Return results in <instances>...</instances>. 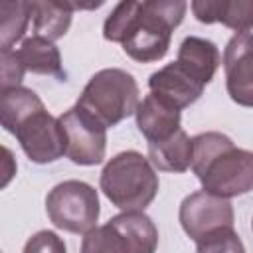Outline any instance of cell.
Wrapping results in <instances>:
<instances>
[{
    "instance_id": "20",
    "label": "cell",
    "mask_w": 253,
    "mask_h": 253,
    "mask_svg": "<svg viewBox=\"0 0 253 253\" xmlns=\"http://www.w3.org/2000/svg\"><path fill=\"white\" fill-rule=\"evenodd\" d=\"M24 73H26V69H24L16 49L0 51V87L2 89L20 87Z\"/></svg>"
},
{
    "instance_id": "5",
    "label": "cell",
    "mask_w": 253,
    "mask_h": 253,
    "mask_svg": "<svg viewBox=\"0 0 253 253\" xmlns=\"http://www.w3.org/2000/svg\"><path fill=\"white\" fill-rule=\"evenodd\" d=\"M138 95V83L130 73L119 67H107L87 81L75 105L109 128L136 113L140 105Z\"/></svg>"
},
{
    "instance_id": "16",
    "label": "cell",
    "mask_w": 253,
    "mask_h": 253,
    "mask_svg": "<svg viewBox=\"0 0 253 253\" xmlns=\"http://www.w3.org/2000/svg\"><path fill=\"white\" fill-rule=\"evenodd\" d=\"M75 6L69 0H36L32 2V32L49 42L63 38L71 26Z\"/></svg>"
},
{
    "instance_id": "6",
    "label": "cell",
    "mask_w": 253,
    "mask_h": 253,
    "mask_svg": "<svg viewBox=\"0 0 253 253\" xmlns=\"http://www.w3.org/2000/svg\"><path fill=\"white\" fill-rule=\"evenodd\" d=\"M49 221L63 231L85 235L97 227L101 213L97 190L81 180H65L53 186L45 198Z\"/></svg>"
},
{
    "instance_id": "2",
    "label": "cell",
    "mask_w": 253,
    "mask_h": 253,
    "mask_svg": "<svg viewBox=\"0 0 253 253\" xmlns=\"http://www.w3.org/2000/svg\"><path fill=\"white\" fill-rule=\"evenodd\" d=\"M0 121L4 130L12 132L26 156L36 164H49L65 154V132L49 115L42 99L28 87L0 91Z\"/></svg>"
},
{
    "instance_id": "7",
    "label": "cell",
    "mask_w": 253,
    "mask_h": 253,
    "mask_svg": "<svg viewBox=\"0 0 253 253\" xmlns=\"http://www.w3.org/2000/svg\"><path fill=\"white\" fill-rule=\"evenodd\" d=\"M65 132V154L73 164L97 166L105 160L107 126L101 125L79 105H73L59 117Z\"/></svg>"
},
{
    "instance_id": "22",
    "label": "cell",
    "mask_w": 253,
    "mask_h": 253,
    "mask_svg": "<svg viewBox=\"0 0 253 253\" xmlns=\"http://www.w3.org/2000/svg\"><path fill=\"white\" fill-rule=\"evenodd\" d=\"M251 227H253V221H251Z\"/></svg>"
},
{
    "instance_id": "11",
    "label": "cell",
    "mask_w": 253,
    "mask_h": 253,
    "mask_svg": "<svg viewBox=\"0 0 253 253\" xmlns=\"http://www.w3.org/2000/svg\"><path fill=\"white\" fill-rule=\"evenodd\" d=\"M123 253H154L158 229L144 211H123L107 221Z\"/></svg>"
},
{
    "instance_id": "3",
    "label": "cell",
    "mask_w": 253,
    "mask_h": 253,
    "mask_svg": "<svg viewBox=\"0 0 253 253\" xmlns=\"http://www.w3.org/2000/svg\"><path fill=\"white\" fill-rule=\"evenodd\" d=\"M194 140L192 170L202 190L223 200L253 190V152L237 148L223 132H200Z\"/></svg>"
},
{
    "instance_id": "19",
    "label": "cell",
    "mask_w": 253,
    "mask_h": 253,
    "mask_svg": "<svg viewBox=\"0 0 253 253\" xmlns=\"http://www.w3.org/2000/svg\"><path fill=\"white\" fill-rule=\"evenodd\" d=\"M196 253H245L241 237L233 231V227L217 229L196 243Z\"/></svg>"
},
{
    "instance_id": "1",
    "label": "cell",
    "mask_w": 253,
    "mask_h": 253,
    "mask_svg": "<svg viewBox=\"0 0 253 253\" xmlns=\"http://www.w3.org/2000/svg\"><path fill=\"white\" fill-rule=\"evenodd\" d=\"M188 10L184 0L119 2L103 24V38L123 45V51L138 61L152 63L168 53L172 32Z\"/></svg>"
},
{
    "instance_id": "13",
    "label": "cell",
    "mask_w": 253,
    "mask_h": 253,
    "mask_svg": "<svg viewBox=\"0 0 253 253\" xmlns=\"http://www.w3.org/2000/svg\"><path fill=\"white\" fill-rule=\"evenodd\" d=\"M202 24H223L235 34L253 30V0H194L190 4Z\"/></svg>"
},
{
    "instance_id": "4",
    "label": "cell",
    "mask_w": 253,
    "mask_h": 253,
    "mask_svg": "<svg viewBox=\"0 0 253 253\" xmlns=\"http://www.w3.org/2000/svg\"><path fill=\"white\" fill-rule=\"evenodd\" d=\"M99 186L107 200L123 211H144L158 194V174L136 150L115 154L103 168Z\"/></svg>"
},
{
    "instance_id": "9",
    "label": "cell",
    "mask_w": 253,
    "mask_h": 253,
    "mask_svg": "<svg viewBox=\"0 0 253 253\" xmlns=\"http://www.w3.org/2000/svg\"><path fill=\"white\" fill-rule=\"evenodd\" d=\"M225 89L233 103L253 107V34H233L223 49Z\"/></svg>"
},
{
    "instance_id": "21",
    "label": "cell",
    "mask_w": 253,
    "mask_h": 253,
    "mask_svg": "<svg viewBox=\"0 0 253 253\" xmlns=\"http://www.w3.org/2000/svg\"><path fill=\"white\" fill-rule=\"evenodd\" d=\"M24 253H67V249L63 239L55 231L42 229L26 241Z\"/></svg>"
},
{
    "instance_id": "8",
    "label": "cell",
    "mask_w": 253,
    "mask_h": 253,
    "mask_svg": "<svg viewBox=\"0 0 253 253\" xmlns=\"http://www.w3.org/2000/svg\"><path fill=\"white\" fill-rule=\"evenodd\" d=\"M178 219L186 235L198 243L217 229L233 227L235 213L229 200L213 196L206 190H198L182 200Z\"/></svg>"
},
{
    "instance_id": "15",
    "label": "cell",
    "mask_w": 253,
    "mask_h": 253,
    "mask_svg": "<svg viewBox=\"0 0 253 253\" xmlns=\"http://www.w3.org/2000/svg\"><path fill=\"white\" fill-rule=\"evenodd\" d=\"M148 160L160 172L182 174L192 168L194 160V140L184 128L174 132L170 138L148 144Z\"/></svg>"
},
{
    "instance_id": "14",
    "label": "cell",
    "mask_w": 253,
    "mask_h": 253,
    "mask_svg": "<svg viewBox=\"0 0 253 253\" xmlns=\"http://www.w3.org/2000/svg\"><path fill=\"white\" fill-rule=\"evenodd\" d=\"M176 61L186 67L196 79H200L204 85H208L219 63H221V57H219V49L213 42L206 40V38H198V36H188L182 40L180 47H178V57Z\"/></svg>"
},
{
    "instance_id": "12",
    "label": "cell",
    "mask_w": 253,
    "mask_h": 253,
    "mask_svg": "<svg viewBox=\"0 0 253 253\" xmlns=\"http://www.w3.org/2000/svg\"><path fill=\"white\" fill-rule=\"evenodd\" d=\"M134 117H136V126L142 132V136L148 140V144L166 140L182 128L180 126V123H182L180 109L168 105L166 101H162L160 97H156L152 93H148L142 99Z\"/></svg>"
},
{
    "instance_id": "17",
    "label": "cell",
    "mask_w": 253,
    "mask_h": 253,
    "mask_svg": "<svg viewBox=\"0 0 253 253\" xmlns=\"http://www.w3.org/2000/svg\"><path fill=\"white\" fill-rule=\"evenodd\" d=\"M16 53L26 71H32L36 75H55L59 79L65 77L61 69V53L57 45L42 36L32 34L30 38H26L16 49Z\"/></svg>"
},
{
    "instance_id": "10",
    "label": "cell",
    "mask_w": 253,
    "mask_h": 253,
    "mask_svg": "<svg viewBox=\"0 0 253 253\" xmlns=\"http://www.w3.org/2000/svg\"><path fill=\"white\" fill-rule=\"evenodd\" d=\"M148 87L152 95L182 111L202 97L206 85L178 61H172L148 77Z\"/></svg>"
},
{
    "instance_id": "18",
    "label": "cell",
    "mask_w": 253,
    "mask_h": 253,
    "mask_svg": "<svg viewBox=\"0 0 253 253\" xmlns=\"http://www.w3.org/2000/svg\"><path fill=\"white\" fill-rule=\"evenodd\" d=\"M32 24V2L16 0L0 4V51H10Z\"/></svg>"
}]
</instances>
